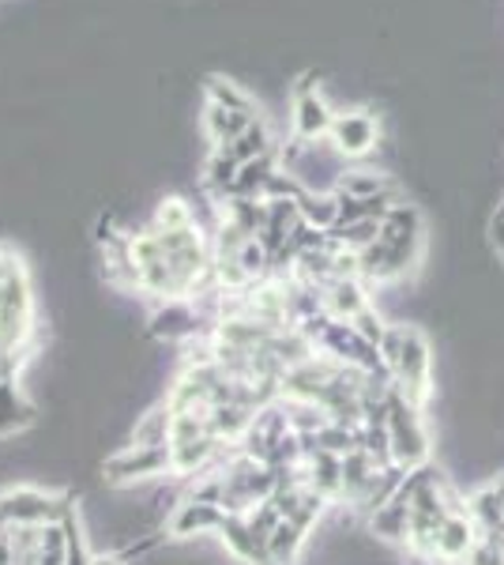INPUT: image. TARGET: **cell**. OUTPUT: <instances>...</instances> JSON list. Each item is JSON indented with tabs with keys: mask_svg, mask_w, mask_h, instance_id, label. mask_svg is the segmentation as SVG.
<instances>
[{
	"mask_svg": "<svg viewBox=\"0 0 504 565\" xmlns=\"http://www.w3.org/2000/svg\"><path fill=\"white\" fill-rule=\"evenodd\" d=\"M218 540H223V546L242 565H271L268 540H264V535H256L245 516H234V513L226 516V524L218 527Z\"/></svg>",
	"mask_w": 504,
	"mask_h": 565,
	"instance_id": "cell-11",
	"label": "cell"
},
{
	"mask_svg": "<svg viewBox=\"0 0 504 565\" xmlns=\"http://www.w3.org/2000/svg\"><path fill=\"white\" fill-rule=\"evenodd\" d=\"M320 302H324V313L332 321H354L357 313H365L369 302V287L362 279H332L320 287Z\"/></svg>",
	"mask_w": 504,
	"mask_h": 565,
	"instance_id": "cell-9",
	"label": "cell"
},
{
	"mask_svg": "<svg viewBox=\"0 0 504 565\" xmlns=\"http://www.w3.org/2000/svg\"><path fill=\"white\" fill-rule=\"evenodd\" d=\"M332 121H335V109L324 103L320 87L313 84V76H301L294 84V143H320L328 140L332 132Z\"/></svg>",
	"mask_w": 504,
	"mask_h": 565,
	"instance_id": "cell-6",
	"label": "cell"
},
{
	"mask_svg": "<svg viewBox=\"0 0 504 565\" xmlns=\"http://www.w3.org/2000/svg\"><path fill=\"white\" fill-rule=\"evenodd\" d=\"M34 418H39V407L23 396L20 377H0V441L31 430Z\"/></svg>",
	"mask_w": 504,
	"mask_h": 565,
	"instance_id": "cell-10",
	"label": "cell"
},
{
	"mask_svg": "<svg viewBox=\"0 0 504 565\" xmlns=\"http://www.w3.org/2000/svg\"><path fill=\"white\" fill-rule=\"evenodd\" d=\"M305 540H309L305 527H298L294 521H279V527L268 535L271 565H298L301 551H305Z\"/></svg>",
	"mask_w": 504,
	"mask_h": 565,
	"instance_id": "cell-14",
	"label": "cell"
},
{
	"mask_svg": "<svg viewBox=\"0 0 504 565\" xmlns=\"http://www.w3.org/2000/svg\"><path fill=\"white\" fill-rule=\"evenodd\" d=\"M226 148H230V154L237 162H253V159H260V154L275 151L271 148V132H268V125H264L260 117H256V121L242 136H237L234 143H226Z\"/></svg>",
	"mask_w": 504,
	"mask_h": 565,
	"instance_id": "cell-15",
	"label": "cell"
},
{
	"mask_svg": "<svg viewBox=\"0 0 504 565\" xmlns=\"http://www.w3.org/2000/svg\"><path fill=\"white\" fill-rule=\"evenodd\" d=\"M380 359L399 396L410 399L415 407H426L429 396H433V351H429L426 335L415 324H388Z\"/></svg>",
	"mask_w": 504,
	"mask_h": 565,
	"instance_id": "cell-1",
	"label": "cell"
},
{
	"mask_svg": "<svg viewBox=\"0 0 504 565\" xmlns=\"http://www.w3.org/2000/svg\"><path fill=\"white\" fill-rule=\"evenodd\" d=\"M298 212H301V223H309V226H317V231L332 234L335 226H339V218H343V204H339L335 189H332V193H313V189H309L305 200L298 204Z\"/></svg>",
	"mask_w": 504,
	"mask_h": 565,
	"instance_id": "cell-12",
	"label": "cell"
},
{
	"mask_svg": "<svg viewBox=\"0 0 504 565\" xmlns=\"http://www.w3.org/2000/svg\"><path fill=\"white\" fill-rule=\"evenodd\" d=\"M388 441H392V460L399 468L415 471L429 457V434L421 426V407H415L410 399H403L396 388L388 396Z\"/></svg>",
	"mask_w": 504,
	"mask_h": 565,
	"instance_id": "cell-2",
	"label": "cell"
},
{
	"mask_svg": "<svg viewBox=\"0 0 504 565\" xmlns=\"http://www.w3.org/2000/svg\"><path fill=\"white\" fill-rule=\"evenodd\" d=\"M226 509L211 505V501L185 498L173 505V513L167 516V535L170 540H192V535H218V527L226 524Z\"/></svg>",
	"mask_w": 504,
	"mask_h": 565,
	"instance_id": "cell-7",
	"label": "cell"
},
{
	"mask_svg": "<svg viewBox=\"0 0 504 565\" xmlns=\"http://www.w3.org/2000/svg\"><path fill=\"white\" fill-rule=\"evenodd\" d=\"M380 143V121L373 109H343L335 114L332 132H328V148L339 159H365Z\"/></svg>",
	"mask_w": 504,
	"mask_h": 565,
	"instance_id": "cell-4",
	"label": "cell"
},
{
	"mask_svg": "<svg viewBox=\"0 0 504 565\" xmlns=\"http://www.w3.org/2000/svg\"><path fill=\"white\" fill-rule=\"evenodd\" d=\"M106 482L114 487H132L143 479L170 476V445H154V449H140V445H125L121 452H114L106 463Z\"/></svg>",
	"mask_w": 504,
	"mask_h": 565,
	"instance_id": "cell-5",
	"label": "cell"
},
{
	"mask_svg": "<svg viewBox=\"0 0 504 565\" xmlns=\"http://www.w3.org/2000/svg\"><path fill=\"white\" fill-rule=\"evenodd\" d=\"M369 532L377 535L384 543H407V532H410V509L403 501L392 498L388 505H380L377 513L369 516Z\"/></svg>",
	"mask_w": 504,
	"mask_h": 565,
	"instance_id": "cell-13",
	"label": "cell"
},
{
	"mask_svg": "<svg viewBox=\"0 0 504 565\" xmlns=\"http://www.w3.org/2000/svg\"><path fill=\"white\" fill-rule=\"evenodd\" d=\"M490 231H493V245H497V253H501V260H504V200H501L497 215H493Z\"/></svg>",
	"mask_w": 504,
	"mask_h": 565,
	"instance_id": "cell-16",
	"label": "cell"
},
{
	"mask_svg": "<svg viewBox=\"0 0 504 565\" xmlns=\"http://www.w3.org/2000/svg\"><path fill=\"white\" fill-rule=\"evenodd\" d=\"M479 527L467 513H452L444 516L441 532H437V562L441 565H463L467 558L474 554V546H479Z\"/></svg>",
	"mask_w": 504,
	"mask_h": 565,
	"instance_id": "cell-8",
	"label": "cell"
},
{
	"mask_svg": "<svg viewBox=\"0 0 504 565\" xmlns=\"http://www.w3.org/2000/svg\"><path fill=\"white\" fill-rule=\"evenodd\" d=\"M90 565H128V562L121 558V551H109V554H95Z\"/></svg>",
	"mask_w": 504,
	"mask_h": 565,
	"instance_id": "cell-17",
	"label": "cell"
},
{
	"mask_svg": "<svg viewBox=\"0 0 504 565\" xmlns=\"http://www.w3.org/2000/svg\"><path fill=\"white\" fill-rule=\"evenodd\" d=\"M72 501H76L72 494H53L39 487H8L0 490V516L4 524H61Z\"/></svg>",
	"mask_w": 504,
	"mask_h": 565,
	"instance_id": "cell-3",
	"label": "cell"
}]
</instances>
